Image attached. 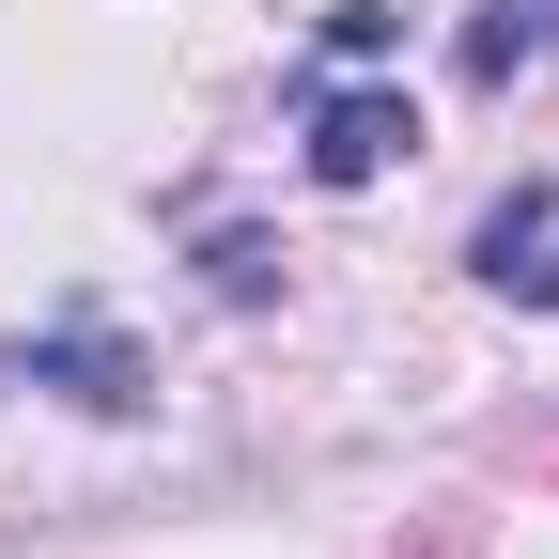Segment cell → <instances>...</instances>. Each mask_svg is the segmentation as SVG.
Returning a JSON list of instances; mask_svg holds the SVG:
<instances>
[{
  "label": "cell",
  "mask_w": 559,
  "mask_h": 559,
  "mask_svg": "<svg viewBox=\"0 0 559 559\" xmlns=\"http://www.w3.org/2000/svg\"><path fill=\"white\" fill-rule=\"evenodd\" d=\"M404 140H419L404 94H326V109H311V171H326V187H373Z\"/></svg>",
  "instance_id": "obj_1"
},
{
  "label": "cell",
  "mask_w": 559,
  "mask_h": 559,
  "mask_svg": "<svg viewBox=\"0 0 559 559\" xmlns=\"http://www.w3.org/2000/svg\"><path fill=\"white\" fill-rule=\"evenodd\" d=\"M481 280H498V296H528V311H559V202H544V187L481 218Z\"/></svg>",
  "instance_id": "obj_2"
},
{
  "label": "cell",
  "mask_w": 559,
  "mask_h": 559,
  "mask_svg": "<svg viewBox=\"0 0 559 559\" xmlns=\"http://www.w3.org/2000/svg\"><path fill=\"white\" fill-rule=\"evenodd\" d=\"M528 47H559V0H498V16L466 32V79H513Z\"/></svg>",
  "instance_id": "obj_3"
}]
</instances>
